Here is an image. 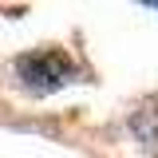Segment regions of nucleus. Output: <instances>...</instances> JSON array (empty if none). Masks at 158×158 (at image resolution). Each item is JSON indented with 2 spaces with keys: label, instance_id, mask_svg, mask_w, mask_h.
Instances as JSON below:
<instances>
[{
  "label": "nucleus",
  "instance_id": "nucleus-1",
  "mask_svg": "<svg viewBox=\"0 0 158 158\" xmlns=\"http://www.w3.org/2000/svg\"><path fill=\"white\" fill-rule=\"evenodd\" d=\"M16 75L32 95H48V91H59L63 83L75 79V63L59 48H40V52H28L16 59Z\"/></svg>",
  "mask_w": 158,
  "mask_h": 158
},
{
  "label": "nucleus",
  "instance_id": "nucleus-2",
  "mask_svg": "<svg viewBox=\"0 0 158 158\" xmlns=\"http://www.w3.org/2000/svg\"><path fill=\"white\" fill-rule=\"evenodd\" d=\"M131 131H135L142 142H158V95L138 103V111L131 115Z\"/></svg>",
  "mask_w": 158,
  "mask_h": 158
}]
</instances>
